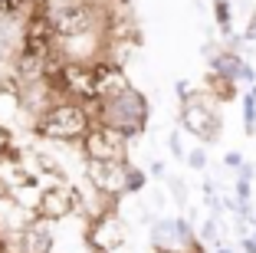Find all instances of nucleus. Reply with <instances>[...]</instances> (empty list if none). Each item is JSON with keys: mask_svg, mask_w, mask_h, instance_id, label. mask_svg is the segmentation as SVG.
<instances>
[{"mask_svg": "<svg viewBox=\"0 0 256 253\" xmlns=\"http://www.w3.org/2000/svg\"><path fill=\"white\" fill-rule=\"evenodd\" d=\"M164 184L171 187L174 204H181V207H184V204H188V184H184L181 178H174V174H168V178H164Z\"/></svg>", "mask_w": 256, "mask_h": 253, "instance_id": "18", "label": "nucleus"}, {"mask_svg": "<svg viewBox=\"0 0 256 253\" xmlns=\"http://www.w3.org/2000/svg\"><path fill=\"white\" fill-rule=\"evenodd\" d=\"M168 148H171V155L178 158V161H184V155H188V148L181 145V132H171V135H168Z\"/></svg>", "mask_w": 256, "mask_h": 253, "instance_id": "21", "label": "nucleus"}, {"mask_svg": "<svg viewBox=\"0 0 256 253\" xmlns=\"http://www.w3.org/2000/svg\"><path fill=\"white\" fill-rule=\"evenodd\" d=\"M236 86H250V89L256 86V69L250 66V60L240 66V76H236Z\"/></svg>", "mask_w": 256, "mask_h": 253, "instance_id": "22", "label": "nucleus"}, {"mask_svg": "<svg viewBox=\"0 0 256 253\" xmlns=\"http://www.w3.org/2000/svg\"><path fill=\"white\" fill-rule=\"evenodd\" d=\"M89 128H92V115L86 109V102H79V99H56L30 125V132L50 145H76V142H82V135Z\"/></svg>", "mask_w": 256, "mask_h": 253, "instance_id": "2", "label": "nucleus"}, {"mask_svg": "<svg viewBox=\"0 0 256 253\" xmlns=\"http://www.w3.org/2000/svg\"><path fill=\"white\" fill-rule=\"evenodd\" d=\"M243 132L256 135V92L253 89L243 96Z\"/></svg>", "mask_w": 256, "mask_h": 253, "instance_id": "17", "label": "nucleus"}, {"mask_svg": "<svg viewBox=\"0 0 256 253\" xmlns=\"http://www.w3.org/2000/svg\"><path fill=\"white\" fill-rule=\"evenodd\" d=\"M125 240H128V227L118 217V207L92 217V220H86V243H89V250L115 253V250L125 246Z\"/></svg>", "mask_w": 256, "mask_h": 253, "instance_id": "5", "label": "nucleus"}, {"mask_svg": "<svg viewBox=\"0 0 256 253\" xmlns=\"http://www.w3.org/2000/svg\"><path fill=\"white\" fill-rule=\"evenodd\" d=\"M174 92H178V99H181V102H184V99H188L190 92H194V86H190L188 79H178V82H174Z\"/></svg>", "mask_w": 256, "mask_h": 253, "instance_id": "26", "label": "nucleus"}, {"mask_svg": "<svg viewBox=\"0 0 256 253\" xmlns=\"http://www.w3.org/2000/svg\"><path fill=\"white\" fill-rule=\"evenodd\" d=\"M234 174H236V178H243V181H253V178H256V164L243 161V164H240V168H236Z\"/></svg>", "mask_w": 256, "mask_h": 253, "instance_id": "25", "label": "nucleus"}, {"mask_svg": "<svg viewBox=\"0 0 256 253\" xmlns=\"http://www.w3.org/2000/svg\"><path fill=\"white\" fill-rule=\"evenodd\" d=\"M10 142H14V138H10V132H7L4 125H0V155L7 151V145H10Z\"/></svg>", "mask_w": 256, "mask_h": 253, "instance_id": "29", "label": "nucleus"}, {"mask_svg": "<svg viewBox=\"0 0 256 253\" xmlns=\"http://www.w3.org/2000/svg\"><path fill=\"white\" fill-rule=\"evenodd\" d=\"M217 105L220 102L207 89H194L181 102V125L188 128L194 138H200L204 145L217 142V138H220V128H224V119H220Z\"/></svg>", "mask_w": 256, "mask_h": 253, "instance_id": "3", "label": "nucleus"}, {"mask_svg": "<svg viewBox=\"0 0 256 253\" xmlns=\"http://www.w3.org/2000/svg\"><path fill=\"white\" fill-rule=\"evenodd\" d=\"M4 194H7V184H4V181H0V197H4Z\"/></svg>", "mask_w": 256, "mask_h": 253, "instance_id": "31", "label": "nucleus"}, {"mask_svg": "<svg viewBox=\"0 0 256 253\" xmlns=\"http://www.w3.org/2000/svg\"><path fill=\"white\" fill-rule=\"evenodd\" d=\"M79 148L86 161H128V138L108 125H92Z\"/></svg>", "mask_w": 256, "mask_h": 253, "instance_id": "4", "label": "nucleus"}, {"mask_svg": "<svg viewBox=\"0 0 256 253\" xmlns=\"http://www.w3.org/2000/svg\"><path fill=\"white\" fill-rule=\"evenodd\" d=\"M148 237H151V246H154V250L184 253V240H181V233H178V220H174V217H158V220L151 223Z\"/></svg>", "mask_w": 256, "mask_h": 253, "instance_id": "12", "label": "nucleus"}, {"mask_svg": "<svg viewBox=\"0 0 256 253\" xmlns=\"http://www.w3.org/2000/svg\"><path fill=\"white\" fill-rule=\"evenodd\" d=\"M234 201L236 204H253V181H243V178L234 181Z\"/></svg>", "mask_w": 256, "mask_h": 253, "instance_id": "19", "label": "nucleus"}, {"mask_svg": "<svg viewBox=\"0 0 256 253\" xmlns=\"http://www.w3.org/2000/svg\"><path fill=\"white\" fill-rule=\"evenodd\" d=\"M144 171H148V178H154V181H164V178H168V168H164V161H151L148 168H144Z\"/></svg>", "mask_w": 256, "mask_h": 253, "instance_id": "24", "label": "nucleus"}, {"mask_svg": "<svg viewBox=\"0 0 256 253\" xmlns=\"http://www.w3.org/2000/svg\"><path fill=\"white\" fill-rule=\"evenodd\" d=\"M240 243H243V253H256V237H253V233H246Z\"/></svg>", "mask_w": 256, "mask_h": 253, "instance_id": "28", "label": "nucleus"}, {"mask_svg": "<svg viewBox=\"0 0 256 253\" xmlns=\"http://www.w3.org/2000/svg\"><path fill=\"white\" fill-rule=\"evenodd\" d=\"M92 79H96V99H108V96H118L122 89H128V73L125 66L112 60H98L92 63Z\"/></svg>", "mask_w": 256, "mask_h": 253, "instance_id": "10", "label": "nucleus"}, {"mask_svg": "<svg viewBox=\"0 0 256 253\" xmlns=\"http://www.w3.org/2000/svg\"><path fill=\"white\" fill-rule=\"evenodd\" d=\"M184 161H188V168H194V171H204L207 168V148H190L188 155H184Z\"/></svg>", "mask_w": 256, "mask_h": 253, "instance_id": "20", "label": "nucleus"}, {"mask_svg": "<svg viewBox=\"0 0 256 253\" xmlns=\"http://www.w3.org/2000/svg\"><path fill=\"white\" fill-rule=\"evenodd\" d=\"M217 253H234V246H226V243H217Z\"/></svg>", "mask_w": 256, "mask_h": 253, "instance_id": "30", "label": "nucleus"}, {"mask_svg": "<svg viewBox=\"0 0 256 253\" xmlns=\"http://www.w3.org/2000/svg\"><path fill=\"white\" fill-rule=\"evenodd\" d=\"M197 243H210V246H217V243H224L220 240V217L217 214H210V217H204V223H200V230H197Z\"/></svg>", "mask_w": 256, "mask_h": 253, "instance_id": "15", "label": "nucleus"}, {"mask_svg": "<svg viewBox=\"0 0 256 253\" xmlns=\"http://www.w3.org/2000/svg\"><path fill=\"white\" fill-rule=\"evenodd\" d=\"M210 14L220 30V40L230 37L234 33V0H210Z\"/></svg>", "mask_w": 256, "mask_h": 253, "instance_id": "14", "label": "nucleus"}, {"mask_svg": "<svg viewBox=\"0 0 256 253\" xmlns=\"http://www.w3.org/2000/svg\"><path fill=\"white\" fill-rule=\"evenodd\" d=\"M148 187V171L138 164H125V194H142Z\"/></svg>", "mask_w": 256, "mask_h": 253, "instance_id": "16", "label": "nucleus"}, {"mask_svg": "<svg viewBox=\"0 0 256 253\" xmlns=\"http://www.w3.org/2000/svg\"><path fill=\"white\" fill-rule=\"evenodd\" d=\"M92 115V125H108L115 132H122L132 142V138H142L144 128H148V119H151V105L135 86L122 89L118 96H108V99H92L86 102Z\"/></svg>", "mask_w": 256, "mask_h": 253, "instance_id": "1", "label": "nucleus"}, {"mask_svg": "<svg viewBox=\"0 0 256 253\" xmlns=\"http://www.w3.org/2000/svg\"><path fill=\"white\" fill-rule=\"evenodd\" d=\"M33 210L23 207L16 197H10V194H4L0 197V240H14L23 233V227L33 220Z\"/></svg>", "mask_w": 256, "mask_h": 253, "instance_id": "11", "label": "nucleus"}, {"mask_svg": "<svg viewBox=\"0 0 256 253\" xmlns=\"http://www.w3.org/2000/svg\"><path fill=\"white\" fill-rule=\"evenodd\" d=\"M243 161H246V158H243L240 151H226V155H224V168H226V171H236Z\"/></svg>", "mask_w": 256, "mask_h": 253, "instance_id": "23", "label": "nucleus"}, {"mask_svg": "<svg viewBox=\"0 0 256 253\" xmlns=\"http://www.w3.org/2000/svg\"><path fill=\"white\" fill-rule=\"evenodd\" d=\"M125 164L128 161H86L82 178L89 181L96 191H102L112 201L125 197Z\"/></svg>", "mask_w": 256, "mask_h": 253, "instance_id": "6", "label": "nucleus"}, {"mask_svg": "<svg viewBox=\"0 0 256 253\" xmlns=\"http://www.w3.org/2000/svg\"><path fill=\"white\" fill-rule=\"evenodd\" d=\"M56 89L66 99H79V102H92L96 99V79H92V66L89 63H72L66 60L56 76Z\"/></svg>", "mask_w": 256, "mask_h": 253, "instance_id": "7", "label": "nucleus"}, {"mask_svg": "<svg viewBox=\"0 0 256 253\" xmlns=\"http://www.w3.org/2000/svg\"><path fill=\"white\" fill-rule=\"evenodd\" d=\"M76 214V191L69 181L62 184H50L40 191V204H36V217L50 223H60V220H69Z\"/></svg>", "mask_w": 256, "mask_h": 253, "instance_id": "8", "label": "nucleus"}, {"mask_svg": "<svg viewBox=\"0 0 256 253\" xmlns=\"http://www.w3.org/2000/svg\"><path fill=\"white\" fill-rule=\"evenodd\" d=\"M16 253H53L56 250V233H53V223L43 220V217H33L23 233L14 240Z\"/></svg>", "mask_w": 256, "mask_h": 253, "instance_id": "9", "label": "nucleus"}, {"mask_svg": "<svg viewBox=\"0 0 256 253\" xmlns=\"http://www.w3.org/2000/svg\"><path fill=\"white\" fill-rule=\"evenodd\" d=\"M204 82H207L204 89L210 92L217 102H230V99H236V82H234V79H226V76H217V73H210V69H207Z\"/></svg>", "mask_w": 256, "mask_h": 253, "instance_id": "13", "label": "nucleus"}, {"mask_svg": "<svg viewBox=\"0 0 256 253\" xmlns=\"http://www.w3.org/2000/svg\"><path fill=\"white\" fill-rule=\"evenodd\" d=\"M243 40H246V43H256V10L250 14V23H246V33H243Z\"/></svg>", "mask_w": 256, "mask_h": 253, "instance_id": "27", "label": "nucleus"}, {"mask_svg": "<svg viewBox=\"0 0 256 253\" xmlns=\"http://www.w3.org/2000/svg\"><path fill=\"white\" fill-rule=\"evenodd\" d=\"M253 92H256V86H253Z\"/></svg>", "mask_w": 256, "mask_h": 253, "instance_id": "32", "label": "nucleus"}]
</instances>
